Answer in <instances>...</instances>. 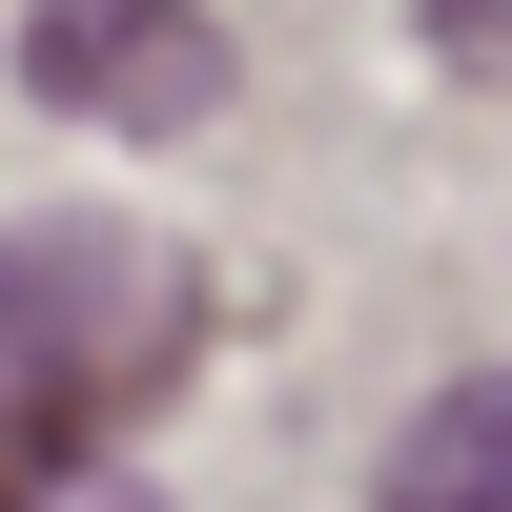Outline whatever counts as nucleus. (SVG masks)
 <instances>
[{
	"instance_id": "f03ea898",
	"label": "nucleus",
	"mask_w": 512,
	"mask_h": 512,
	"mask_svg": "<svg viewBox=\"0 0 512 512\" xmlns=\"http://www.w3.org/2000/svg\"><path fill=\"white\" fill-rule=\"evenodd\" d=\"M21 82L62 123H226V21L205 0H41Z\"/></svg>"
},
{
	"instance_id": "7ed1b4c3",
	"label": "nucleus",
	"mask_w": 512,
	"mask_h": 512,
	"mask_svg": "<svg viewBox=\"0 0 512 512\" xmlns=\"http://www.w3.org/2000/svg\"><path fill=\"white\" fill-rule=\"evenodd\" d=\"M369 512H512V369H472V390H431V410H410Z\"/></svg>"
},
{
	"instance_id": "20e7f679",
	"label": "nucleus",
	"mask_w": 512,
	"mask_h": 512,
	"mask_svg": "<svg viewBox=\"0 0 512 512\" xmlns=\"http://www.w3.org/2000/svg\"><path fill=\"white\" fill-rule=\"evenodd\" d=\"M431 41L451 62H512V0H431Z\"/></svg>"
},
{
	"instance_id": "39448f33",
	"label": "nucleus",
	"mask_w": 512,
	"mask_h": 512,
	"mask_svg": "<svg viewBox=\"0 0 512 512\" xmlns=\"http://www.w3.org/2000/svg\"><path fill=\"white\" fill-rule=\"evenodd\" d=\"M82 512H144V492H123V472H103V492H82Z\"/></svg>"
},
{
	"instance_id": "f257e3e1",
	"label": "nucleus",
	"mask_w": 512,
	"mask_h": 512,
	"mask_svg": "<svg viewBox=\"0 0 512 512\" xmlns=\"http://www.w3.org/2000/svg\"><path fill=\"white\" fill-rule=\"evenodd\" d=\"M164 349H185V308H164L144 246H82V226L0 246V410H21V431H103Z\"/></svg>"
}]
</instances>
